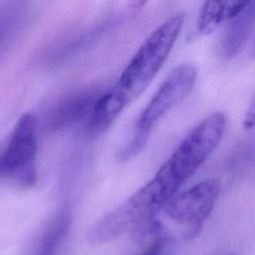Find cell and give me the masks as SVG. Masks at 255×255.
Masks as SVG:
<instances>
[{
    "mask_svg": "<svg viewBox=\"0 0 255 255\" xmlns=\"http://www.w3.org/2000/svg\"><path fill=\"white\" fill-rule=\"evenodd\" d=\"M225 127L226 119L220 112L203 119L183 137L153 177L131 194L134 201L149 215H157L215 149Z\"/></svg>",
    "mask_w": 255,
    "mask_h": 255,
    "instance_id": "6da1fadb",
    "label": "cell"
},
{
    "mask_svg": "<svg viewBox=\"0 0 255 255\" xmlns=\"http://www.w3.org/2000/svg\"><path fill=\"white\" fill-rule=\"evenodd\" d=\"M184 23L182 12L161 23L136 50L118 82L102 97L116 115L136 99L155 77L171 51Z\"/></svg>",
    "mask_w": 255,
    "mask_h": 255,
    "instance_id": "7a4b0ae2",
    "label": "cell"
},
{
    "mask_svg": "<svg viewBox=\"0 0 255 255\" xmlns=\"http://www.w3.org/2000/svg\"><path fill=\"white\" fill-rule=\"evenodd\" d=\"M219 190L218 180H203L176 193L161 207L156 216L160 219H167L180 229L184 238L191 239L199 234L210 216Z\"/></svg>",
    "mask_w": 255,
    "mask_h": 255,
    "instance_id": "3957f363",
    "label": "cell"
},
{
    "mask_svg": "<svg viewBox=\"0 0 255 255\" xmlns=\"http://www.w3.org/2000/svg\"><path fill=\"white\" fill-rule=\"evenodd\" d=\"M37 121L31 114L22 115L0 153V179L29 187L36 182Z\"/></svg>",
    "mask_w": 255,
    "mask_h": 255,
    "instance_id": "277c9868",
    "label": "cell"
},
{
    "mask_svg": "<svg viewBox=\"0 0 255 255\" xmlns=\"http://www.w3.org/2000/svg\"><path fill=\"white\" fill-rule=\"evenodd\" d=\"M196 75V69L192 65L182 64L176 67L141 112L134 133L148 137L152 127L191 91Z\"/></svg>",
    "mask_w": 255,
    "mask_h": 255,
    "instance_id": "5b68a950",
    "label": "cell"
},
{
    "mask_svg": "<svg viewBox=\"0 0 255 255\" xmlns=\"http://www.w3.org/2000/svg\"><path fill=\"white\" fill-rule=\"evenodd\" d=\"M101 94L99 89L87 88L65 96L50 110L46 128L51 132L59 131L87 118Z\"/></svg>",
    "mask_w": 255,
    "mask_h": 255,
    "instance_id": "8992f818",
    "label": "cell"
},
{
    "mask_svg": "<svg viewBox=\"0 0 255 255\" xmlns=\"http://www.w3.org/2000/svg\"><path fill=\"white\" fill-rule=\"evenodd\" d=\"M254 17L255 2L251 1L237 16L231 19L220 43V53L224 59H232L245 46L253 29Z\"/></svg>",
    "mask_w": 255,
    "mask_h": 255,
    "instance_id": "52a82bcc",
    "label": "cell"
},
{
    "mask_svg": "<svg viewBox=\"0 0 255 255\" xmlns=\"http://www.w3.org/2000/svg\"><path fill=\"white\" fill-rule=\"evenodd\" d=\"M72 221L69 205L60 207L48 220L36 243L34 255H59Z\"/></svg>",
    "mask_w": 255,
    "mask_h": 255,
    "instance_id": "ba28073f",
    "label": "cell"
},
{
    "mask_svg": "<svg viewBox=\"0 0 255 255\" xmlns=\"http://www.w3.org/2000/svg\"><path fill=\"white\" fill-rule=\"evenodd\" d=\"M247 1H206L203 3L198 20L197 31L199 34L212 33L223 22L233 19L246 6Z\"/></svg>",
    "mask_w": 255,
    "mask_h": 255,
    "instance_id": "9c48e42d",
    "label": "cell"
},
{
    "mask_svg": "<svg viewBox=\"0 0 255 255\" xmlns=\"http://www.w3.org/2000/svg\"><path fill=\"white\" fill-rule=\"evenodd\" d=\"M24 14V8L21 5H11L0 9V49L4 47L20 29Z\"/></svg>",
    "mask_w": 255,
    "mask_h": 255,
    "instance_id": "30bf717a",
    "label": "cell"
},
{
    "mask_svg": "<svg viewBox=\"0 0 255 255\" xmlns=\"http://www.w3.org/2000/svg\"><path fill=\"white\" fill-rule=\"evenodd\" d=\"M166 241L167 240L163 238L152 239L148 246L139 255H160Z\"/></svg>",
    "mask_w": 255,
    "mask_h": 255,
    "instance_id": "8fae6325",
    "label": "cell"
},
{
    "mask_svg": "<svg viewBox=\"0 0 255 255\" xmlns=\"http://www.w3.org/2000/svg\"><path fill=\"white\" fill-rule=\"evenodd\" d=\"M243 124L246 129H251L254 126V101L250 103V106L246 111Z\"/></svg>",
    "mask_w": 255,
    "mask_h": 255,
    "instance_id": "7c38bea8",
    "label": "cell"
}]
</instances>
